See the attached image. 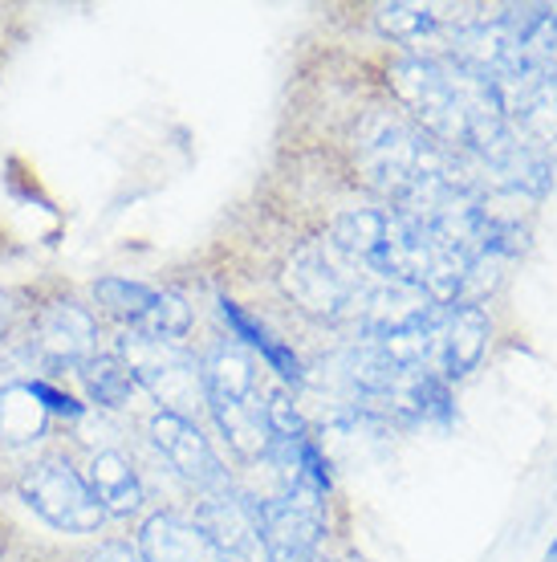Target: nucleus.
Wrapping results in <instances>:
<instances>
[{
  "label": "nucleus",
  "mask_w": 557,
  "mask_h": 562,
  "mask_svg": "<svg viewBox=\"0 0 557 562\" xmlns=\"http://www.w3.org/2000/svg\"><path fill=\"white\" fill-rule=\"evenodd\" d=\"M25 383H29V392L37 395V404H42L49 416H61V420H82V416H86L82 400H73L70 392H61L57 383H49V380H25Z\"/></svg>",
  "instance_id": "nucleus-20"
},
{
  "label": "nucleus",
  "mask_w": 557,
  "mask_h": 562,
  "mask_svg": "<svg viewBox=\"0 0 557 562\" xmlns=\"http://www.w3.org/2000/svg\"><path fill=\"white\" fill-rule=\"evenodd\" d=\"M78 375H82L90 404H98V408H130L135 395L143 392L139 383H135V375H130V367L118 355H94Z\"/></svg>",
  "instance_id": "nucleus-17"
},
{
  "label": "nucleus",
  "mask_w": 557,
  "mask_h": 562,
  "mask_svg": "<svg viewBox=\"0 0 557 562\" xmlns=\"http://www.w3.org/2000/svg\"><path fill=\"white\" fill-rule=\"evenodd\" d=\"M21 497L45 526H54L61 535H94L98 526L106 521L94 490L66 461L29 464L25 477H21Z\"/></svg>",
  "instance_id": "nucleus-6"
},
{
  "label": "nucleus",
  "mask_w": 557,
  "mask_h": 562,
  "mask_svg": "<svg viewBox=\"0 0 557 562\" xmlns=\"http://www.w3.org/2000/svg\"><path fill=\"white\" fill-rule=\"evenodd\" d=\"M94 562H143V554H139V550L123 547V542H111V547L98 550V559H94Z\"/></svg>",
  "instance_id": "nucleus-21"
},
{
  "label": "nucleus",
  "mask_w": 557,
  "mask_h": 562,
  "mask_svg": "<svg viewBox=\"0 0 557 562\" xmlns=\"http://www.w3.org/2000/svg\"><path fill=\"white\" fill-rule=\"evenodd\" d=\"M94 297L106 314L123 318L130 330H143V335L180 338L192 326V306L180 294H168V290L147 285V281L102 278L94 285Z\"/></svg>",
  "instance_id": "nucleus-8"
},
{
  "label": "nucleus",
  "mask_w": 557,
  "mask_h": 562,
  "mask_svg": "<svg viewBox=\"0 0 557 562\" xmlns=\"http://www.w3.org/2000/svg\"><path fill=\"white\" fill-rule=\"evenodd\" d=\"M359 164L366 180L390 200V209L419 221L447 216L485 196L461 155L440 147L399 114L378 111L366 119L359 131Z\"/></svg>",
  "instance_id": "nucleus-1"
},
{
  "label": "nucleus",
  "mask_w": 557,
  "mask_h": 562,
  "mask_svg": "<svg viewBox=\"0 0 557 562\" xmlns=\"http://www.w3.org/2000/svg\"><path fill=\"white\" fill-rule=\"evenodd\" d=\"M118 359L130 367V375L143 392L159 400V412H175L187 416L195 400H204V375L195 355L183 347L180 338L143 335V330H126L118 338Z\"/></svg>",
  "instance_id": "nucleus-5"
},
{
  "label": "nucleus",
  "mask_w": 557,
  "mask_h": 562,
  "mask_svg": "<svg viewBox=\"0 0 557 562\" xmlns=\"http://www.w3.org/2000/svg\"><path fill=\"white\" fill-rule=\"evenodd\" d=\"M200 375H204V404H208L224 440L249 461L269 457L265 392L257 383L252 355L237 342H220L200 363Z\"/></svg>",
  "instance_id": "nucleus-4"
},
{
  "label": "nucleus",
  "mask_w": 557,
  "mask_h": 562,
  "mask_svg": "<svg viewBox=\"0 0 557 562\" xmlns=\"http://www.w3.org/2000/svg\"><path fill=\"white\" fill-rule=\"evenodd\" d=\"M497 99H501V111L509 119V127L521 135H530L537 143H554L557 139V78H549L537 66H516L513 74H504L492 82Z\"/></svg>",
  "instance_id": "nucleus-11"
},
{
  "label": "nucleus",
  "mask_w": 557,
  "mask_h": 562,
  "mask_svg": "<svg viewBox=\"0 0 557 562\" xmlns=\"http://www.w3.org/2000/svg\"><path fill=\"white\" fill-rule=\"evenodd\" d=\"M321 506H326V497L306 490V485H285L277 497L257 502L265 559L269 562H314L321 535H326Z\"/></svg>",
  "instance_id": "nucleus-7"
},
{
  "label": "nucleus",
  "mask_w": 557,
  "mask_h": 562,
  "mask_svg": "<svg viewBox=\"0 0 557 562\" xmlns=\"http://www.w3.org/2000/svg\"><path fill=\"white\" fill-rule=\"evenodd\" d=\"M45 428H49V412L37 404L29 383H4L0 387V440L29 445V440H42Z\"/></svg>",
  "instance_id": "nucleus-18"
},
{
  "label": "nucleus",
  "mask_w": 557,
  "mask_h": 562,
  "mask_svg": "<svg viewBox=\"0 0 557 562\" xmlns=\"http://www.w3.org/2000/svg\"><path fill=\"white\" fill-rule=\"evenodd\" d=\"M545 562H557V538H554V547L545 550Z\"/></svg>",
  "instance_id": "nucleus-22"
},
{
  "label": "nucleus",
  "mask_w": 557,
  "mask_h": 562,
  "mask_svg": "<svg viewBox=\"0 0 557 562\" xmlns=\"http://www.w3.org/2000/svg\"><path fill=\"white\" fill-rule=\"evenodd\" d=\"M375 21L395 42H428V37H435V33H444L452 25L447 9H440V4H411V0L378 4Z\"/></svg>",
  "instance_id": "nucleus-19"
},
{
  "label": "nucleus",
  "mask_w": 557,
  "mask_h": 562,
  "mask_svg": "<svg viewBox=\"0 0 557 562\" xmlns=\"http://www.w3.org/2000/svg\"><path fill=\"white\" fill-rule=\"evenodd\" d=\"M330 240L342 245L354 261H363L375 278L416 285L440 306L476 302L473 266L435 228L390 204L342 212L330 228Z\"/></svg>",
  "instance_id": "nucleus-2"
},
{
  "label": "nucleus",
  "mask_w": 557,
  "mask_h": 562,
  "mask_svg": "<svg viewBox=\"0 0 557 562\" xmlns=\"http://www.w3.org/2000/svg\"><path fill=\"white\" fill-rule=\"evenodd\" d=\"M29 351L45 367H70L82 371L98 355V323L94 314L78 302H49L37 310L29 330Z\"/></svg>",
  "instance_id": "nucleus-9"
},
{
  "label": "nucleus",
  "mask_w": 557,
  "mask_h": 562,
  "mask_svg": "<svg viewBox=\"0 0 557 562\" xmlns=\"http://www.w3.org/2000/svg\"><path fill=\"white\" fill-rule=\"evenodd\" d=\"M86 485L94 490L102 514H114V518H130L135 509L143 506V481L135 473V464L126 461L123 452H94L90 464H86Z\"/></svg>",
  "instance_id": "nucleus-15"
},
{
  "label": "nucleus",
  "mask_w": 557,
  "mask_h": 562,
  "mask_svg": "<svg viewBox=\"0 0 557 562\" xmlns=\"http://www.w3.org/2000/svg\"><path fill=\"white\" fill-rule=\"evenodd\" d=\"M195 526L232 562H252L257 554H265L261 550V518H257V502L252 497H240L232 490L208 493Z\"/></svg>",
  "instance_id": "nucleus-13"
},
{
  "label": "nucleus",
  "mask_w": 557,
  "mask_h": 562,
  "mask_svg": "<svg viewBox=\"0 0 557 562\" xmlns=\"http://www.w3.org/2000/svg\"><path fill=\"white\" fill-rule=\"evenodd\" d=\"M378 281L383 278H375L363 261H354L330 237L306 240L281 273L285 294L306 314L326 318V323H359Z\"/></svg>",
  "instance_id": "nucleus-3"
},
{
  "label": "nucleus",
  "mask_w": 557,
  "mask_h": 562,
  "mask_svg": "<svg viewBox=\"0 0 557 562\" xmlns=\"http://www.w3.org/2000/svg\"><path fill=\"white\" fill-rule=\"evenodd\" d=\"M488 342V314L476 302H447L435 314V338H432V375L444 383L464 380Z\"/></svg>",
  "instance_id": "nucleus-12"
},
{
  "label": "nucleus",
  "mask_w": 557,
  "mask_h": 562,
  "mask_svg": "<svg viewBox=\"0 0 557 562\" xmlns=\"http://www.w3.org/2000/svg\"><path fill=\"white\" fill-rule=\"evenodd\" d=\"M4 314H9V306H4V297H0V330H4Z\"/></svg>",
  "instance_id": "nucleus-23"
},
{
  "label": "nucleus",
  "mask_w": 557,
  "mask_h": 562,
  "mask_svg": "<svg viewBox=\"0 0 557 562\" xmlns=\"http://www.w3.org/2000/svg\"><path fill=\"white\" fill-rule=\"evenodd\" d=\"M216 306H220V318L232 330V338H240L249 351L261 355L269 363V371H277L285 383H306V367H302V359H297V351H293L289 342H281L265 323H257L249 310L237 306L232 297H220Z\"/></svg>",
  "instance_id": "nucleus-16"
},
{
  "label": "nucleus",
  "mask_w": 557,
  "mask_h": 562,
  "mask_svg": "<svg viewBox=\"0 0 557 562\" xmlns=\"http://www.w3.org/2000/svg\"><path fill=\"white\" fill-rule=\"evenodd\" d=\"M151 440L163 452V461L180 473L187 485L200 493L228 490V473H224L220 457L208 445V436L200 432L192 416H175V412H155L151 416Z\"/></svg>",
  "instance_id": "nucleus-10"
},
{
  "label": "nucleus",
  "mask_w": 557,
  "mask_h": 562,
  "mask_svg": "<svg viewBox=\"0 0 557 562\" xmlns=\"http://www.w3.org/2000/svg\"><path fill=\"white\" fill-rule=\"evenodd\" d=\"M139 554L143 562H232L195 521L175 518V514L147 518L139 535Z\"/></svg>",
  "instance_id": "nucleus-14"
}]
</instances>
